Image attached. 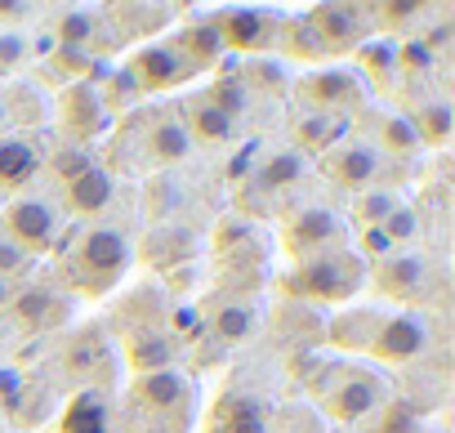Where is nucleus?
Segmentation results:
<instances>
[{
	"label": "nucleus",
	"mask_w": 455,
	"mask_h": 433,
	"mask_svg": "<svg viewBox=\"0 0 455 433\" xmlns=\"http://www.w3.org/2000/svg\"><path fill=\"white\" fill-rule=\"evenodd\" d=\"M0 103H5L10 130H41L50 121V103H45L41 85H32V81H10L0 90Z\"/></svg>",
	"instance_id": "cd10ccee"
},
{
	"label": "nucleus",
	"mask_w": 455,
	"mask_h": 433,
	"mask_svg": "<svg viewBox=\"0 0 455 433\" xmlns=\"http://www.w3.org/2000/svg\"><path fill=\"white\" fill-rule=\"evenodd\" d=\"M45 68L63 81V85H99V59L90 50H72V45H50Z\"/></svg>",
	"instance_id": "2f4dec72"
},
{
	"label": "nucleus",
	"mask_w": 455,
	"mask_h": 433,
	"mask_svg": "<svg viewBox=\"0 0 455 433\" xmlns=\"http://www.w3.org/2000/svg\"><path fill=\"white\" fill-rule=\"evenodd\" d=\"M299 103H304V112L353 121L366 108V81L348 68H313L299 81Z\"/></svg>",
	"instance_id": "9d476101"
},
{
	"label": "nucleus",
	"mask_w": 455,
	"mask_h": 433,
	"mask_svg": "<svg viewBox=\"0 0 455 433\" xmlns=\"http://www.w3.org/2000/svg\"><path fill=\"white\" fill-rule=\"evenodd\" d=\"M201 331H210L214 344H242L255 335V300L242 291H223L201 309Z\"/></svg>",
	"instance_id": "aec40b11"
},
{
	"label": "nucleus",
	"mask_w": 455,
	"mask_h": 433,
	"mask_svg": "<svg viewBox=\"0 0 455 433\" xmlns=\"http://www.w3.org/2000/svg\"><path fill=\"white\" fill-rule=\"evenodd\" d=\"M116 121H121L116 134H108V161H103L108 170L152 174V170L179 165L192 152L174 108H134Z\"/></svg>",
	"instance_id": "f257e3e1"
},
{
	"label": "nucleus",
	"mask_w": 455,
	"mask_h": 433,
	"mask_svg": "<svg viewBox=\"0 0 455 433\" xmlns=\"http://www.w3.org/2000/svg\"><path fill=\"white\" fill-rule=\"evenodd\" d=\"M357 63H362V72H371V81H375V90H384L388 81H393V72H397V63H393V45H362L357 50Z\"/></svg>",
	"instance_id": "c03bdc74"
},
{
	"label": "nucleus",
	"mask_w": 455,
	"mask_h": 433,
	"mask_svg": "<svg viewBox=\"0 0 455 433\" xmlns=\"http://www.w3.org/2000/svg\"><path fill=\"white\" fill-rule=\"evenodd\" d=\"M99 156H94V148H81V143H59L50 156H45V165H50V174L59 179V183H68V179H76V174H85L90 165H94Z\"/></svg>",
	"instance_id": "a19ab883"
},
{
	"label": "nucleus",
	"mask_w": 455,
	"mask_h": 433,
	"mask_svg": "<svg viewBox=\"0 0 455 433\" xmlns=\"http://www.w3.org/2000/svg\"><path fill=\"white\" fill-rule=\"evenodd\" d=\"M375 139H379V156L384 152H397V156H406V152H415L419 148V139H415V130H411V121L402 116V112H379L375 116Z\"/></svg>",
	"instance_id": "ea45409f"
},
{
	"label": "nucleus",
	"mask_w": 455,
	"mask_h": 433,
	"mask_svg": "<svg viewBox=\"0 0 455 433\" xmlns=\"http://www.w3.org/2000/svg\"><path fill=\"white\" fill-rule=\"evenodd\" d=\"M317 380H304L308 384V397L317 402V411L335 424H362L371 420L379 406H388V384L379 371L371 366H353V362H313ZM308 371V375H313Z\"/></svg>",
	"instance_id": "20e7f679"
},
{
	"label": "nucleus",
	"mask_w": 455,
	"mask_h": 433,
	"mask_svg": "<svg viewBox=\"0 0 455 433\" xmlns=\"http://www.w3.org/2000/svg\"><path fill=\"white\" fill-rule=\"evenodd\" d=\"M108 335H116V344L125 353V366L134 375L165 371L183 353V344L170 331V300L156 286H139L134 295H125L116 304V313H112V331Z\"/></svg>",
	"instance_id": "f03ea898"
},
{
	"label": "nucleus",
	"mask_w": 455,
	"mask_h": 433,
	"mask_svg": "<svg viewBox=\"0 0 455 433\" xmlns=\"http://www.w3.org/2000/svg\"><path fill=\"white\" fill-rule=\"evenodd\" d=\"M148 269H156V273H179V269H188L196 255H201V237L192 233V229H152L143 242H139V251H134Z\"/></svg>",
	"instance_id": "4be33fe9"
},
{
	"label": "nucleus",
	"mask_w": 455,
	"mask_h": 433,
	"mask_svg": "<svg viewBox=\"0 0 455 433\" xmlns=\"http://www.w3.org/2000/svg\"><path fill=\"white\" fill-rule=\"evenodd\" d=\"M10 134V116H5V103H0V139Z\"/></svg>",
	"instance_id": "8fccbe9b"
},
{
	"label": "nucleus",
	"mask_w": 455,
	"mask_h": 433,
	"mask_svg": "<svg viewBox=\"0 0 455 433\" xmlns=\"http://www.w3.org/2000/svg\"><path fill=\"white\" fill-rule=\"evenodd\" d=\"M268 429H273V411L255 393H237V389L219 393L201 415V433H268Z\"/></svg>",
	"instance_id": "6ab92c4d"
},
{
	"label": "nucleus",
	"mask_w": 455,
	"mask_h": 433,
	"mask_svg": "<svg viewBox=\"0 0 455 433\" xmlns=\"http://www.w3.org/2000/svg\"><path fill=\"white\" fill-rule=\"evenodd\" d=\"M277 50L295 63H326V50L317 41V32L308 28V19H282V32H277Z\"/></svg>",
	"instance_id": "72a5a7b5"
},
{
	"label": "nucleus",
	"mask_w": 455,
	"mask_h": 433,
	"mask_svg": "<svg viewBox=\"0 0 455 433\" xmlns=\"http://www.w3.org/2000/svg\"><path fill=\"white\" fill-rule=\"evenodd\" d=\"M379 433H424L415 406H379Z\"/></svg>",
	"instance_id": "de8ad7c7"
},
{
	"label": "nucleus",
	"mask_w": 455,
	"mask_h": 433,
	"mask_svg": "<svg viewBox=\"0 0 455 433\" xmlns=\"http://www.w3.org/2000/svg\"><path fill=\"white\" fill-rule=\"evenodd\" d=\"M335 246H344V224H339V214L331 205L308 201V205H291L282 214V251L295 264H304L313 255H326Z\"/></svg>",
	"instance_id": "1a4fd4ad"
},
{
	"label": "nucleus",
	"mask_w": 455,
	"mask_h": 433,
	"mask_svg": "<svg viewBox=\"0 0 455 433\" xmlns=\"http://www.w3.org/2000/svg\"><path fill=\"white\" fill-rule=\"evenodd\" d=\"M375 322H379V309H375V304H362V309H339V313L326 322V340H331L335 349L366 353Z\"/></svg>",
	"instance_id": "c85d7f7f"
},
{
	"label": "nucleus",
	"mask_w": 455,
	"mask_h": 433,
	"mask_svg": "<svg viewBox=\"0 0 455 433\" xmlns=\"http://www.w3.org/2000/svg\"><path fill=\"white\" fill-rule=\"evenodd\" d=\"M103 19H116V23L134 19L130 28L116 32V41H130V36H152L156 28H165L170 23V10L165 5H112V10H103Z\"/></svg>",
	"instance_id": "c9c22d12"
},
{
	"label": "nucleus",
	"mask_w": 455,
	"mask_h": 433,
	"mask_svg": "<svg viewBox=\"0 0 455 433\" xmlns=\"http://www.w3.org/2000/svg\"><path fill=\"white\" fill-rule=\"evenodd\" d=\"M45 156L28 134H5L0 139V192H23L41 174Z\"/></svg>",
	"instance_id": "bb28decb"
},
{
	"label": "nucleus",
	"mask_w": 455,
	"mask_h": 433,
	"mask_svg": "<svg viewBox=\"0 0 455 433\" xmlns=\"http://www.w3.org/2000/svg\"><path fill=\"white\" fill-rule=\"evenodd\" d=\"M112 366H116V344H112V335H108L99 322L81 326V331L63 344V353H59V371H63L76 389H108Z\"/></svg>",
	"instance_id": "9b49d317"
},
{
	"label": "nucleus",
	"mask_w": 455,
	"mask_h": 433,
	"mask_svg": "<svg viewBox=\"0 0 455 433\" xmlns=\"http://www.w3.org/2000/svg\"><path fill=\"white\" fill-rule=\"evenodd\" d=\"M59 433H116V406L108 389H76L59 415Z\"/></svg>",
	"instance_id": "b1692460"
},
{
	"label": "nucleus",
	"mask_w": 455,
	"mask_h": 433,
	"mask_svg": "<svg viewBox=\"0 0 455 433\" xmlns=\"http://www.w3.org/2000/svg\"><path fill=\"white\" fill-rule=\"evenodd\" d=\"M28 59H32V32H23V28L0 32V76H14L19 81V72L28 68Z\"/></svg>",
	"instance_id": "37998d69"
},
{
	"label": "nucleus",
	"mask_w": 455,
	"mask_h": 433,
	"mask_svg": "<svg viewBox=\"0 0 455 433\" xmlns=\"http://www.w3.org/2000/svg\"><path fill=\"white\" fill-rule=\"evenodd\" d=\"M0 233H5L28 260H45L63 246V214H59L54 201L23 192L0 210Z\"/></svg>",
	"instance_id": "0eeeda50"
},
{
	"label": "nucleus",
	"mask_w": 455,
	"mask_h": 433,
	"mask_svg": "<svg viewBox=\"0 0 455 433\" xmlns=\"http://www.w3.org/2000/svg\"><path fill=\"white\" fill-rule=\"evenodd\" d=\"M59 196H63V210L72 214V220H99L116 196V174L103 161H94L85 174L59 183Z\"/></svg>",
	"instance_id": "412c9836"
},
{
	"label": "nucleus",
	"mask_w": 455,
	"mask_h": 433,
	"mask_svg": "<svg viewBox=\"0 0 455 433\" xmlns=\"http://www.w3.org/2000/svg\"><path fill=\"white\" fill-rule=\"evenodd\" d=\"M433 50H428V41L424 36H411V41H402V45H393V63H397V72H406V76H415V72H428L433 68Z\"/></svg>",
	"instance_id": "a18cd8bd"
},
{
	"label": "nucleus",
	"mask_w": 455,
	"mask_h": 433,
	"mask_svg": "<svg viewBox=\"0 0 455 433\" xmlns=\"http://www.w3.org/2000/svg\"><path fill=\"white\" fill-rule=\"evenodd\" d=\"M362 286H366V260L357 251H348V246H335L326 255H313V260L295 264L277 282V291L286 300L308 304V309H317V304H348Z\"/></svg>",
	"instance_id": "423d86ee"
},
{
	"label": "nucleus",
	"mask_w": 455,
	"mask_h": 433,
	"mask_svg": "<svg viewBox=\"0 0 455 433\" xmlns=\"http://www.w3.org/2000/svg\"><path fill=\"white\" fill-rule=\"evenodd\" d=\"M201 99H205L210 108H219L228 121H242V116L251 112V90L242 85V76H214V81L201 90Z\"/></svg>",
	"instance_id": "f704fd0d"
},
{
	"label": "nucleus",
	"mask_w": 455,
	"mask_h": 433,
	"mask_svg": "<svg viewBox=\"0 0 455 433\" xmlns=\"http://www.w3.org/2000/svg\"><path fill=\"white\" fill-rule=\"evenodd\" d=\"M214 251H219L228 264H242V255H255V260H259L264 242H259V233H255L251 224L228 220V224H219V233H214Z\"/></svg>",
	"instance_id": "4c0bfd02"
},
{
	"label": "nucleus",
	"mask_w": 455,
	"mask_h": 433,
	"mask_svg": "<svg viewBox=\"0 0 455 433\" xmlns=\"http://www.w3.org/2000/svg\"><path fill=\"white\" fill-rule=\"evenodd\" d=\"M45 28H50L54 45L90 50V54L99 59V36L108 32V19H103V10H90V5H68V10H54Z\"/></svg>",
	"instance_id": "393cba45"
},
{
	"label": "nucleus",
	"mask_w": 455,
	"mask_h": 433,
	"mask_svg": "<svg viewBox=\"0 0 455 433\" xmlns=\"http://www.w3.org/2000/svg\"><path fill=\"white\" fill-rule=\"evenodd\" d=\"M205 19L219 32L228 54H268V50H277V32H282V14L277 10H264V5H219Z\"/></svg>",
	"instance_id": "6e6552de"
},
{
	"label": "nucleus",
	"mask_w": 455,
	"mask_h": 433,
	"mask_svg": "<svg viewBox=\"0 0 455 433\" xmlns=\"http://www.w3.org/2000/svg\"><path fill=\"white\" fill-rule=\"evenodd\" d=\"M335 433H353V429H335Z\"/></svg>",
	"instance_id": "603ef678"
},
{
	"label": "nucleus",
	"mask_w": 455,
	"mask_h": 433,
	"mask_svg": "<svg viewBox=\"0 0 455 433\" xmlns=\"http://www.w3.org/2000/svg\"><path fill=\"white\" fill-rule=\"evenodd\" d=\"M32 269H36V260H28L5 233H0V277H5V282H28L32 277Z\"/></svg>",
	"instance_id": "49530a36"
},
{
	"label": "nucleus",
	"mask_w": 455,
	"mask_h": 433,
	"mask_svg": "<svg viewBox=\"0 0 455 433\" xmlns=\"http://www.w3.org/2000/svg\"><path fill=\"white\" fill-rule=\"evenodd\" d=\"M10 340V326H5V317H0V344H5Z\"/></svg>",
	"instance_id": "3c124183"
},
{
	"label": "nucleus",
	"mask_w": 455,
	"mask_h": 433,
	"mask_svg": "<svg viewBox=\"0 0 455 433\" xmlns=\"http://www.w3.org/2000/svg\"><path fill=\"white\" fill-rule=\"evenodd\" d=\"M322 165V179H331L335 188H344V192H366V188H375V179L384 174V156L371 148V143H357V139H344V143H335L326 156H317Z\"/></svg>",
	"instance_id": "f3484780"
},
{
	"label": "nucleus",
	"mask_w": 455,
	"mask_h": 433,
	"mask_svg": "<svg viewBox=\"0 0 455 433\" xmlns=\"http://www.w3.org/2000/svg\"><path fill=\"white\" fill-rule=\"evenodd\" d=\"M54 116H59L63 139L81 143V148H94L99 139L112 134V112H108L99 85H63L59 103H54Z\"/></svg>",
	"instance_id": "f8f14e48"
},
{
	"label": "nucleus",
	"mask_w": 455,
	"mask_h": 433,
	"mask_svg": "<svg viewBox=\"0 0 455 433\" xmlns=\"http://www.w3.org/2000/svg\"><path fill=\"white\" fill-rule=\"evenodd\" d=\"M428 349V322L419 313H406V309H379V322L371 331V344L366 353L384 366H406L415 357H424Z\"/></svg>",
	"instance_id": "ddd939ff"
},
{
	"label": "nucleus",
	"mask_w": 455,
	"mask_h": 433,
	"mask_svg": "<svg viewBox=\"0 0 455 433\" xmlns=\"http://www.w3.org/2000/svg\"><path fill=\"white\" fill-rule=\"evenodd\" d=\"M277 326H286V335H282V344H291V349H317L322 340H326V322L308 309V304H295V300H286L282 309H277Z\"/></svg>",
	"instance_id": "7c9ffc66"
},
{
	"label": "nucleus",
	"mask_w": 455,
	"mask_h": 433,
	"mask_svg": "<svg viewBox=\"0 0 455 433\" xmlns=\"http://www.w3.org/2000/svg\"><path fill=\"white\" fill-rule=\"evenodd\" d=\"M192 406H196V393L179 366L134 375L130 393H125V411H130L134 433H183L192 424Z\"/></svg>",
	"instance_id": "39448f33"
},
{
	"label": "nucleus",
	"mask_w": 455,
	"mask_h": 433,
	"mask_svg": "<svg viewBox=\"0 0 455 433\" xmlns=\"http://www.w3.org/2000/svg\"><path fill=\"white\" fill-rule=\"evenodd\" d=\"M170 45H174V54L201 76V72H210V68H219L223 63V41H219V32L210 28V19H192V23H183V28H174V36H170Z\"/></svg>",
	"instance_id": "a878e982"
},
{
	"label": "nucleus",
	"mask_w": 455,
	"mask_h": 433,
	"mask_svg": "<svg viewBox=\"0 0 455 433\" xmlns=\"http://www.w3.org/2000/svg\"><path fill=\"white\" fill-rule=\"evenodd\" d=\"M397 205H406V201H402L393 188H366V192H357V201H353V224H357L362 233H366V229H379Z\"/></svg>",
	"instance_id": "e433bc0d"
},
{
	"label": "nucleus",
	"mask_w": 455,
	"mask_h": 433,
	"mask_svg": "<svg viewBox=\"0 0 455 433\" xmlns=\"http://www.w3.org/2000/svg\"><path fill=\"white\" fill-rule=\"evenodd\" d=\"M366 19H371V32H406L411 23L424 19V5L415 0H397V5H366Z\"/></svg>",
	"instance_id": "79ce46f5"
},
{
	"label": "nucleus",
	"mask_w": 455,
	"mask_h": 433,
	"mask_svg": "<svg viewBox=\"0 0 455 433\" xmlns=\"http://www.w3.org/2000/svg\"><path fill=\"white\" fill-rule=\"evenodd\" d=\"M134 264V246L121 229L112 224H90L72 237L68 246V260H63V282L72 295H85V300H99L108 295L112 286H121V277L130 273Z\"/></svg>",
	"instance_id": "7ed1b4c3"
},
{
	"label": "nucleus",
	"mask_w": 455,
	"mask_h": 433,
	"mask_svg": "<svg viewBox=\"0 0 455 433\" xmlns=\"http://www.w3.org/2000/svg\"><path fill=\"white\" fill-rule=\"evenodd\" d=\"M255 179H259L264 192H286V188H295L304 179V156L299 152H273V156L259 161V174Z\"/></svg>",
	"instance_id": "58836bf2"
},
{
	"label": "nucleus",
	"mask_w": 455,
	"mask_h": 433,
	"mask_svg": "<svg viewBox=\"0 0 455 433\" xmlns=\"http://www.w3.org/2000/svg\"><path fill=\"white\" fill-rule=\"evenodd\" d=\"M308 28L317 32L326 59H344V54H357L366 41H371V19H366V5H313L308 14Z\"/></svg>",
	"instance_id": "4468645a"
},
{
	"label": "nucleus",
	"mask_w": 455,
	"mask_h": 433,
	"mask_svg": "<svg viewBox=\"0 0 455 433\" xmlns=\"http://www.w3.org/2000/svg\"><path fill=\"white\" fill-rule=\"evenodd\" d=\"M344 130H348V121H339V116L299 112V116H295V143H299V156H326L335 143H344Z\"/></svg>",
	"instance_id": "c756f323"
},
{
	"label": "nucleus",
	"mask_w": 455,
	"mask_h": 433,
	"mask_svg": "<svg viewBox=\"0 0 455 433\" xmlns=\"http://www.w3.org/2000/svg\"><path fill=\"white\" fill-rule=\"evenodd\" d=\"M183 134L192 148H223V143H233L237 139V121H228L219 108H210L201 94H188L179 108H174Z\"/></svg>",
	"instance_id": "5701e85b"
},
{
	"label": "nucleus",
	"mask_w": 455,
	"mask_h": 433,
	"mask_svg": "<svg viewBox=\"0 0 455 433\" xmlns=\"http://www.w3.org/2000/svg\"><path fill=\"white\" fill-rule=\"evenodd\" d=\"M433 277H437V273H433V260H428V255H419V251H397V255L379 260L366 282H375V291H379L384 300H393V304H419V300L428 295Z\"/></svg>",
	"instance_id": "dca6fc26"
},
{
	"label": "nucleus",
	"mask_w": 455,
	"mask_h": 433,
	"mask_svg": "<svg viewBox=\"0 0 455 433\" xmlns=\"http://www.w3.org/2000/svg\"><path fill=\"white\" fill-rule=\"evenodd\" d=\"M121 72L139 85V94H165V90H179V85L196 81V72L174 54V45H170V41L139 45V50L121 63Z\"/></svg>",
	"instance_id": "2eb2a0df"
},
{
	"label": "nucleus",
	"mask_w": 455,
	"mask_h": 433,
	"mask_svg": "<svg viewBox=\"0 0 455 433\" xmlns=\"http://www.w3.org/2000/svg\"><path fill=\"white\" fill-rule=\"evenodd\" d=\"M14 295H19V282H5V277H0V313H10Z\"/></svg>",
	"instance_id": "09e8293b"
},
{
	"label": "nucleus",
	"mask_w": 455,
	"mask_h": 433,
	"mask_svg": "<svg viewBox=\"0 0 455 433\" xmlns=\"http://www.w3.org/2000/svg\"><path fill=\"white\" fill-rule=\"evenodd\" d=\"M10 317L28 331V335H50V331H63L72 322V295L54 291V286H19L14 304H10Z\"/></svg>",
	"instance_id": "a211bd4d"
},
{
	"label": "nucleus",
	"mask_w": 455,
	"mask_h": 433,
	"mask_svg": "<svg viewBox=\"0 0 455 433\" xmlns=\"http://www.w3.org/2000/svg\"><path fill=\"white\" fill-rule=\"evenodd\" d=\"M406 121H411L419 148H424V143H428V148H442V143L451 139V130H455V116H451V103H446V99H419V108H415Z\"/></svg>",
	"instance_id": "473e14b6"
}]
</instances>
